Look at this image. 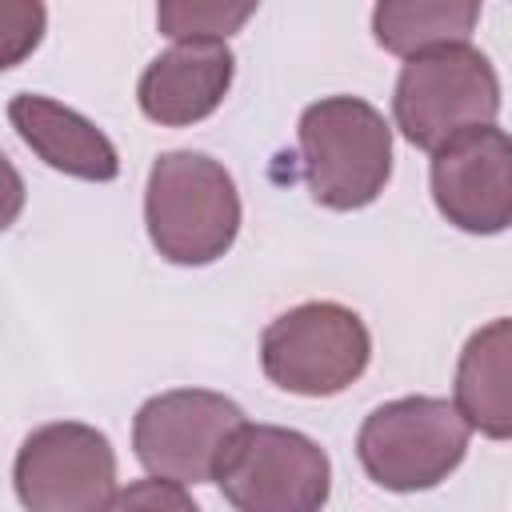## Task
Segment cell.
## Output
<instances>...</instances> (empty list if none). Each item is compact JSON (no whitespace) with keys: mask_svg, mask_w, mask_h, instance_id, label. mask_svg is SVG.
Segmentation results:
<instances>
[{"mask_svg":"<svg viewBox=\"0 0 512 512\" xmlns=\"http://www.w3.org/2000/svg\"><path fill=\"white\" fill-rule=\"evenodd\" d=\"M368 360V324L336 300L296 304L280 312L260 336L264 376L292 396H336L364 376Z\"/></svg>","mask_w":512,"mask_h":512,"instance_id":"cell-5","label":"cell"},{"mask_svg":"<svg viewBox=\"0 0 512 512\" xmlns=\"http://www.w3.org/2000/svg\"><path fill=\"white\" fill-rule=\"evenodd\" d=\"M508 360H512V324L496 316L492 324L476 328L456 360V384H452V408L460 420L488 436L508 440L512 436V396H508Z\"/></svg>","mask_w":512,"mask_h":512,"instance_id":"cell-12","label":"cell"},{"mask_svg":"<svg viewBox=\"0 0 512 512\" xmlns=\"http://www.w3.org/2000/svg\"><path fill=\"white\" fill-rule=\"evenodd\" d=\"M24 176L16 172V164L0 152V232L4 228H12L16 220H20V212H24Z\"/></svg>","mask_w":512,"mask_h":512,"instance_id":"cell-17","label":"cell"},{"mask_svg":"<svg viewBox=\"0 0 512 512\" xmlns=\"http://www.w3.org/2000/svg\"><path fill=\"white\" fill-rule=\"evenodd\" d=\"M476 20V0H384L372 8V36L384 52L412 60L448 44H468Z\"/></svg>","mask_w":512,"mask_h":512,"instance_id":"cell-13","label":"cell"},{"mask_svg":"<svg viewBox=\"0 0 512 512\" xmlns=\"http://www.w3.org/2000/svg\"><path fill=\"white\" fill-rule=\"evenodd\" d=\"M24 512H104L116 496V452L80 420H52L24 436L12 464Z\"/></svg>","mask_w":512,"mask_h":512,"instance_id":"cell-8","label":"cell"},{"mask_svg":"<svg viewBox=\"0 0 512 512\" xmlns=\"http://www.w3.org/2000/svg\"><path fill=\"white\" fill-rule=\"evenodd\" d=\"M48 28V8L40 0H0V72L24 64Z\"/></svg>","mask_w":512,"mask_h":512,"instance_id":"cell-15","label":"cell"},{"mask_svg":"<svg viewBox=\"0 0 512 512\" xmlns=\"http://www.w3.org/2000/svg\"><path fill=\"white\" fill-rule=\"evenodd\" d=\"M244 408L224 392L172 388L148 396L132 416V452L156 480L208 484L232 436L244 428Z\"/></svg>","mask_w":512,"mask_h":512,"instance_id":"cell-7","label":"cell"},{"mask_svg":"<svg viewBox=\"0 0 512 512\" xmlns=\"http://www.w3.org/2000/svg\"><path fill=\"white\" fill-rule=\"evenodd\" d=\"M304 184L332 212L368 208L392 176V128L360 96H324L296 124Z\"/></svg>","mask_w":512,"mask_h":512,"instance_id":"cell-2","label":"cell"},{"mask_svg":"<svg viewBox=\"0 0 512 512\" xmlns=\"http://www.w3.org/2000/svg\"><path fill=\"white\" fill-rule=\"evenodd\" d=\"M8 120L16 136L56 172L92 184H108L120 176L116 144L76 108L40 92H20L8 100Z\"/></svg>","mask_w":512,"mask_h":512,"instance_id":"cell-11","label":"cell"},{"mask_svg":"<svg viewBox=\"0 0 512 512\" xmlns=\"http://www.w3.org/2000/svg\"><path fill=\"white\" fill-rule=\"evenodd\" d=\"M212 480L236 512H320L332 492V460L296 428L244 424Z\"/></svg>","mask_w":512,"mask_h":512,"instance_id":"cell-6","label":"cell"},{"mask_svg":"<svg viewBox=\"0 0 512 512\" xmlns=\"http://www.w3.org/2000/svg\"><path fill=\"white\" fill-rule=\"evenodd\" d=\"M144 224L152 248L180 268L220 260L240 232V192L228 168L204 152H160L148 168Z\"/></svg>","mask_w":512,"mask_h":512,"instance_id":"cell-1","label":"cell"},{"mask_svg":"<svg viewBox=\"0 0 512 512\" xmlns=\"http://www.w3.org/2000/svg\"><path fill=\"white\" fill-rule=\"evenodd\" d=\"M500 116V76L472 44L412 56L392 88V120L412 148L436 152L448 140L488 128Z\"/></svg>","mask_w":512,"mask_h":512,"instance_id":"cell-3","label":"cell"},{"mask_svg":"<svg viewBox=\"0 0 512 512\" xmlns=\"http://www.w3.org/2000/svg\"><path fill=\"white\" fill-rule=\"evenodd\" d=\"M472 428L444 396H400L372 408L356 432V456L388 492H428L468 456Z\"/></svg>","mask_w":512,"mask_h":512,"instance_id":"cell-4","label":"cell"},{"mask_svg":"<svg viewBox=\"0 0 512 512\" xmlns=\"http://www.w3.org/2000/svg\"><path fill=\"white\" fill-rule=\"evenodd\" d=\"M256 16V4H220V0H164L156 8V24L176 44L188 40H228Z\"/></svg>","mask_w":512,"mask_h":512,"instance_id":"cell-14","label":"cell"},{"mask_svg":"<svg viewBox=\"0 0 512 512\" xmlns=\"http://www.w3.org/2000/svg\"><path fill=\"white\" fill-rule=\"evenodd\" d=\"M104 512H200V504L184 492V484L172 480H132L128 488H116Z\"/></svg>","mask_w":512,"mask_h":512,"instance_id":"cell-16","label":"cell"},{"mask_svg":"<svg viewBox=\"0 0 512 512\" xmlns=\"http://www.w3.org/2000/svg\"><path fill=\"white\" fill-rule=\"evenodd\" d=\"M236 76V56L220 40H188L160 52L136 84L140 112L160 128H192L208 120Z\"/></svg>","mask_w":512,"mask_h":512,"instance_id":"cell-10","label":"cell"},{"mask_svg":"<svg viewBox=\"0 0 512 512\" xmlns=\"http://www.w3.org/2000/svg\"><path fill=\"white\" fill-rule=\"evenodd\" d=\"M436 212L472 236H496L512 224V140L504 128H472L432 152Z\"/></svg>","mask_w":512,"mask_h":512,"instance_id":"cell-9","label":"cell"}]
</instances>
